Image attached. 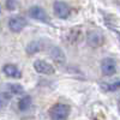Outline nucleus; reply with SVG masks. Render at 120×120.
Instances as JSON below:
<instances>
[{
    "mask_svg": "<svg viewBox=\"0 0 120 120\" xmlns=\"http://www.w3.org/2000/svg\"><path fill=\"white\" fill-rule=\"evenodd\" d=\"M0 12H1V8H0Z\"/></svg>",
    "mask_w": 120,
    "mask_h": 120,
    "instance_id": "nucleus-16",
    "label": "nucleus"
},
{
    "mask_svg": "<svg viewBox=\"0 0 120 120\" xmlns=\"http://www.w3.org/2000/svg\"><path fill=\"white\" fill-rule=\"evenodd\" d=\"M29 15L31 18L34 19H37V21H41V22H46L47 21V13L46 11L40 7V6H34L29 10Z\"/></svg>",
    "mask_w": 120,
    "mask_h": 120,
    "instance_id": "nucleus-7",
    "label": "nucleus"
},
{
    "mask_svg": "<svg viewBox=\"0 0 120 120\" xmlns=\"http://www.w3.org/2000/svg\"><path fill=\"white\" fill-rule=\"evenodd\" d=\"M17 5H18V0H6V8L10 10V11L15 10Z\"/></svg>",
    "mask_w": 120,
    "mask_h": 120,
    "instance_id": "nucleus-15",
    "label": "nucleus"
},
{
    "mask_svg": "<svg viewBox=\"0 0 120 120\" xmlns=\"http://www.w3.org/2000/svg\"><path fill=\"white\" fill-rule=\"evenodd\" d=\"M10 91H11L12 94H15V95H19V94L24 93V89L19 84H11L10 85Z\"/></svg>",
    "mask_w": 120,
    "mask_h": 120,
    "instance_id": "nucleus-14",
    "label": "nucleus"
},
{
    "mask_svg": "<svg viewBox=\"0 0 120 120\" xmlns=\"http://www.w3.org/2000/svg\"><path fill=\"white\" fill-rule=\"evenodd\" d=\"M88 43L91 47H100L105 43V36L100 31H91L88 34Z\"/></svg>",
    "mask_w": 120,
    "mask_h": 120,
    "instance_id": "nucleus-6",
    "label": "nucleus"
},
{
    "mask_svg": "<svg viewBox=\"0 0 120 120\" xmlns=\"http://www.w3.org/2000/svg\"><path fill=\"white\" fill-rule=\"evenodd\" d=\"M31 106V97L30 96H24L22 97L21 100H19V102H18V108H19V111H26V109H29V107Z\"/></svg>",
    "mask_w": 120,
    "mask_h": 120,
    "instance_id": "nucleus-10",
    "label": "nucleus"
},
{
    "mask_svg": "<svg viewBox=\"0 0 120 120\" xmlns=\"http://www.w3.org/2000/svg\"><path fill=\"white\" fill-rule=\"evenodd\" d=\"M41 48H42V47H41V43L37 42V41H34V42H30V43L28 45L26 52H28L29 54H35V53H37Z\"/></svg>",
    "mask_w": 120,
    "mask_h": 120,
    "instance_id": "nucleus-11",
    "label": "nucleus"
},
{
    "mask_svg": "<svg viewBox=\"0 0 120 120\" xmlns=\"http://www.w3.org/2000/svg\"><path fill=\"white\" fill-rule=\"evenodd\" d=\"M49 115L52 120H66L70 115V107L64 103H56L51 108Z\"/></svg>",
    "mask_w": 120,
    "mask_h": 120,
    "instance_id": "nucleus-1",
    "label": "nucleus"
},
{
    "mask_svg": "<svg viewBox=\"0 0 120 120\" xmlns=\"http://www.w3.org/2000/svg\"><path fill=\"white\" fill-rule=\"evenodd\" d=\"M3 71L7 77H11V78H21L22 77V72L19 71V68L16 65H12V64L5 65Z\"/></svg>",
    "mask_w": 120,
    "mask_h": 120,
    "instance_id": "nucleus-8",
    "label": "nucleus"
},
{
    "mask_svg": "<svg viewBox=\"0 0 120 120\" xmlns=\"http://www.w3.org/2000/svg\"><path fill=\"white\" fill-rule=\"evenodd\" d=\"M53 10H54V13L56 17L59 18H67L71 13V10H70V6L65 3V1H55L54 3V6H53Z\"/></svg>",
    "mask_w": 120,
    "mask_h": 120,
    "instance_id": "nucleus-3",
    "label": "nucleus"
},
{
    "mask_svg": "<svg viewBox=\"0 0 120 120\" xmlns=\"http://www.w3.org/2000/svg\"><path fill=\"white\" fill-rule=\"evenodd\" d=\"M101 88L105 90V91H114V90L120 88V81L115 82V83H112V84H102Z\"/></svg>",
    "mask_w": 120,
    "mask_h": 120,
    "instance_id": "nucleus-13",
    "label": "nucleus"
},
{
    "mask_svg": "<svg viewBox=\"0 0 120 120\" xmlns=\"http://www.w3.org/2000/svg\"><path fill=\"white\" fill-rule=\"evenodd\" d=\"M101 71L105 76H112L116 71V63L113 58H105L101 61Z\"/></svg>",
    "mask_w": 120,
    "mask_h": 120,
    "instance_id": "nucleus-2",
    "label": "nucleus"
},
{
    "mask_svg": "<svg viewBox=\"0 0 120 120\" xmlns=\"http://www.w3.org/2000/svg\"><path fill=\"white\" fill-rule=\"evenodd\" d=\"M10 98H11V94H8V93H0V109L7 106Z\"/></svg>",
    "mask_w": 120,
    "mask_h": 120,
    "instance_id": "nucleus-12",
    "label": "nucleus"
},
{
    "mask_svg": "<svg viewBox=\"0 0 120 120\" xmlns=\"http://www.w3.org/2000/svg\"><path fill=\"white\" fill-rule=\"evenodd\" d=\"M51 55H52L53 60H54V61H56L58 64H61V65L65 64V54H64V52L60 48L53 47L52 51H51Z\"/></svg>",
    "mask_w": 120,
    "mask_h": 120,
    "instance_id": "nucleus-9",
    "label": "nucleus"
},
{
    "mask_svg": "<svg viewBox=\"0 0 120 120\" xmlns=\"http://www.w3.org/2000/svg\"><path fill=\"white\" fill-rule=\"evenodd\" d=\"M34 68L41 75H53L55 72V68L45 60H36L34 63Z\"/></svg>",
    "mask_w": 120,
    "mask_h": 120,
    "instance_id": "nucleus-4",
    "label": "nucleus"
},
{
    "mask_svg": "<svg viewBox=\"0 0 120 120\" xmlns=\"http://www.w3.org/2000/svg\"><path fill=\"white\" fill-rule=\"evenodd\" d=\"M25 26H26V21H25V18H23V17H19V16L12 17L8 21V28L13 33L22 31Z\"/></svg>",
    "mask_w": 120,
    "mask_h": 120,
    "instance_id": "nucleus-5",
    "label": "nucleus"
}]
</instances>
